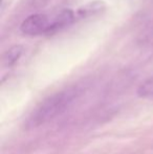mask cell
Here are the masks:
<instances>
[{
    "label": "cell",
    "instance_id": "obj_4",
    "mask_svg": "<svg viewBox=\"0 0 153 154\" xmlns=\"http://www.w3.org/2000/svg\"><path fill=\"white\" fill-rule=\"evenodd\" d=\"M23 53V47L21 45H15L5 51L3 56V64L5 66H13L19 59Z\"/></svg>",
    "mask_w": 153,
    "mask_h": 154
},
{
    "label": "cell",
    "instance_id": "obj_5",
    "mask_svg": "<svg viewBox=\"0 0 153 154\" xmlns=\"http://www.w3.org/2000/svg\"><path fill=\"white\" fill-rule=\"evenodd\" d=\"M137 94L145 99H153V75L139 85L137 88Z\"/></svg>",
    "mask_w": 153,
    "mask_h": 154
},
{
    "label": "cell",
    "instance_id": "obj_1",
    "mask_svg": "<svg viewBox=\"0 0 153 154\" xmlns=\"http://www.w3.org/2000/svg\"><path fill=\"white\" fill-rule=\"evenodd\" d=\"M81 93L82 88L75 85L46 97L31 113L26 121V126L29 128H36L55 120L72 107Z\"/></svg>",
    "mask_w": 153,
    "mask_h": 154
},
{
    "label": "cell",
    "instance_id": "obj_2",
    "mask_svg": "<svg viewBox=\"0 0 153 154\" xmlns=\"http://www.w3.org/2000/svg\"><path fill=\"white\" fill-rule=\"evenodd\" d=\"M50 20L44 14H34L23 20L20 25L21 32L27 36H38L47 34L50 26Z\"/></svg>",
    "mask_w": 153,
    "mask_h": 154
},
{
    "label": "cell",
    "instance_id": "obj_3",
    "mask_svg": "<svg viewBox=\"0 0 153 154\" xmlns=\"http://www.w3.org/2000/svg\"><path fill=\"white\" fill-rule=\"evenodd\" d=\"M75 20V15L72 13V11L70 10H64L63 12H61L56 19L50 23V26L48 29L47 35L55 34V32L61 31L62 29L70 25Z\"/></svg>",
    "mask_w": 153,
    "mask_h": 154
}]
</instances>
